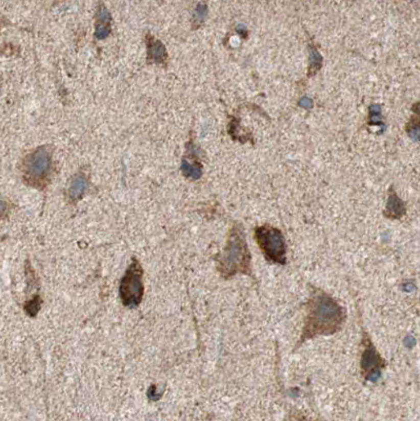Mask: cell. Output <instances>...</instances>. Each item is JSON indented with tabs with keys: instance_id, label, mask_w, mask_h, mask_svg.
<instances>
[{
	"instance_id": "18",
	"label": "cell",
	"mask_w": 420,
	"mask_h": 421,
	"mask_svg": "<svg viewBox=\"0 0 420 421\" xmlns=\"http://www.w3.org/2000/svg\"><path fill=\"white\" fill-rule=\"evenodd\" d=\"M7 209H8L7 202L2 197H0V220H2L4 218V216L6 215Z\"/></svg>"
},
{
	"instance_id": "5",
	"label": "cell",
	"mask_w": 420,
	"mask_h": 421,
	"mask_svg": "<svg viewBox=\"0 0 420 421\" xmlns=\"http://www.w3.org/2000/svg\"><path fill=\"white\" fill-rule=\"evenodd\" d=\"M143 274L144 272L140 263L136 259H133L122 277L119 287L120 299L125 307L136 308L142 302L145 292Z\"/></svg>"
},
{
	"instance_id": "15",
	"label": "cell",
	"mask_w": 420,
	"mask_h": 421,
	"mask_svg": "<svg viewBox=\"0 0 420 421\" xmlns=\"http://www.w3.org/2000/svg\"><path fill=\"white\" fill-rule=\"evenodd\" d=\"M207 14V7L204 4H199L196 7L195 13H194V24L196 26H199L203 22V20L205 19Z\"/></svg>"
},
{
	"instance_id": "10",
	"label": "cell",
	"mask_w": 420,
	"mask_h": 421,
	"mask_svg": "<svg viewBox=\"0 0 420 421\" xmlns=\"http://www.w3.org/2000/svg\"><path fill=\"white\" fill-rule=\"evenodd\" d=\"M87 188V181L86 178L84 177V175L79 174L77 176H75L69 184L68 188V196L72 200H77L81 198L84 194V192Z\"/></svg>"
},
{
	"instance_id": "13",
	"label": "cell",
	"mask_w": 420,
	"mask_h": 421,
	"mask_svg": "<svg viewBox=\"0 0 420 421\" xmlns=\"http://www.w3.org/2000/svg\"><path fill=\"white\" fill-rule=\"evenodd\" d=\"M40 306H41L40 296L36 295V296H34L31 300L26 302L25 311L29 316H31V317H35L40 310Z\"/></svg>"
},
{
	"instance_id": "7",
	"label": "cell",
	"mask_w": 420,
	"mask_h": 421,
	"mask_svg": "<svg viewBox=\"0 0 420 421\" xmlns=\"http://www.w3.org/2000/svg\"><path fill=\"white\" fill-rule=\"evenodd\" d=\"M111 32V14L104 6H100L96 17L95 36L97 39H104Z\"/></svg>"
},
{
	"instance_id": "8",
	"label": "cell",
	"mask_w": 420,
	"mask_h": 421,
	"mask_svg": "<svg viewBox=\"0 0 420 421\" xmlns=\"http://www.w3.org/2000/svg\"><path fill=\"white\" fill-rule=\"evenodd\" d=\"M406 214V205L394 192L393 189H390V194L384 211V215L390 219H400Z\"/></svg>"
},
{
	"instance_id": "4",
	"label": "cell",
	"mask_w": 420,
	"mask_h": 421,
	"mask_svg": "<svg viewBox=\"0 0 420 421\" xmlns=\"http://www.w3.org/2000/svg\"><path fill=\"white\" fill-rule=\"evenodd\" d=\"M52 169V153L48 147H40L29 154L24 161L22 172L26 182L40 188L44 185Z\"/></svg>"
},
{
	"instance_id": "11",
	"label": "cell",
	"mask_w": 420,
	"mask_h": 421,
	"mask_svg": "<svg viewBox=\"0 0 420 421\" xmlns=\"http://www.w3.org/2000/svg\"><path fill=\"white\" fill-rule=\"evenodd\" d=\"M181 172L184 176L192 180H197L201 177V166L195 162H190L188 159H183L181 162Z\"/></svg>"
},
{
	"instance_id": "6",
	"label": "cell",
	"mask_w": 420,
	"mask_h": 421,
	"mask_svg": "<svg viewBox=\"0 0 420 421\" xmlns=\"http://www.w3.org/2000/svg\"><path fill=\"white\" fill-rule=\"evenodd\" d=\"M362 344L363 352L360 361L361 375L365 380L376 381L381 375L382 368L386 366V361L383 360V358L377 352L376 347L365 332L363 333Z\"/></svg>"
},
{
	"instance_id": "16",
	"label": "cell",
	"mask_w": 420,
	"mask_h": 421,
	"mask_svg": "<svg viewBox=\"0 0 420 421\" xmlns=\"http://www.w3.org/2000/svg\"><path fill=\"white\" fill-rule=\"evenodd\" d=\"M412 122H413L412 125H410V124L408 125L407 131H408L409 135L411 136V138H413L414 140H416V142H418V140H419V121L417 119L416 122H414V118H413Z\"/></svg>"
},
{
	"instance_id": "17",
	"label": "cell",
	"mask_w": 420,
	"mask_h": 421,
	"mask_svg": "<svg viewBox=\"0 0 420 421\" xmlns=\"http://www.w3.org/2000/svg\"><path fill=\"white\" fill-rule=\"evenodd\" d=\"M299 105H300L301 108H304V109L310 110V109L313 108V101H312V99H310L309 97H304V98H301V99L299 100Z\"/></svg>"
},
{
	"instance_id": "19",
	"label": "cell",
	"mask_w": 420,
	"mask_h": 421,
	"mask_svg": "<svg viewBox=\"0 0 420 421\" xmlns=\"http://www.w3.org/2000/svg\"><path fill=\"white\" fill-rule=\"evenodd\" d=\"M236 32L239 33V34L241 35V36H243V37L247 36V33H248V32H247V29L244 28L243 26H238L237 29H236Z\"/></svg>"
},
{
	"instance_id": "3",
	"label": "cell",
	"mask_w": 420,
	"mask_h": 421,
	"mask_svg": "<svg viewBox=\"0 0 420 421\" xmlns=\"http://www.w3.org/2000/svg\"><path fill=\"white\" fill-rule=\"evenodd\" d=\"M255 240L268 261L285 266L287 263V242L279 229L269 224L255 229Z\"/></svg>"
},
{
	"instance_id": "14",
	"label": "cell",
	"mask_w": 420,
	"mask_h": 421,
	"mask_svg": "<svg viewBox=\"0 0 420 421\" xmlns=\"http://www.w3.org/2000/svg\"><path fill=\"white\" fill-rule=\"evenodd\" d=\"M370 125L380 126L382 128V131L384 130V125L381 117V108L378 104H372L370 107Z\"/></svg>"
},
{
	"instance_id": "9",
	"label": "cell",
	"mask_w": 420,
	"mask_h": 421,
	"mask_svg": "<svg viewBox=\"0 0 420 421\" xmlns=\"http://www.w3.org/2000/svg\"><path fill=\"white\" fill-rule=\"evenodd\" d=\"M147 45L148 60L154 63H162L167 58V50L164 43L152 36H148Z\"/></svg>"
},
{
	"instance_id": "12",
	"label": "cell",
	"mask_w": 420,
	"mask_h": 421,
	"mask_svg": "<svg viewBox=\"0 0 420 421\" xmlns=\"http://www.w3.org/2000/svg\"><path fill=\"white\" fill-rule=\"evenodd\" d=\"M322 57L319 54V52L315 46L310 48V65H309V76H313L316 74L319 68L321 67Z\"/></svg>"
},
{
	"instance_id": "1",
	"label": "cell",
	"mask_w": 420,
	"mask_h": 421,
	"mask_svg": "<svg viewBox=\"0 0 420 421\" xmlns=\"http://www.w3.org/2000/svg\"><path fill=\"white\" fill-rule=\"evenodd\" d=\"M345 319V309L329 294L315 289L307 305V317L299 344L317 336L335 334L341 330Z\"/></svg>"
},
{
	"instance_id": "2",
	"label": "cell",
	"mask_w": 420,
	"mask_h": 421,
	"mask_svg": "<svg viewBox=\"0 0 420 421\" xmlns=\"http://www.w3.org/2000/svg\"><path fill=\"white\" fill-rule=\"evenodd\" d=\"M221 277L230 279L237 274L252 275V257L241 226L235 224L227 238L223 252L216 257Z\"/></svg>"
}]
</instances>
